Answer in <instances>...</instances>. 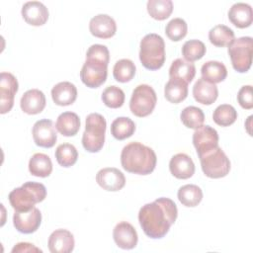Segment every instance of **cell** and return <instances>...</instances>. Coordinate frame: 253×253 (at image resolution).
Instances as JSON below:
<instances>
[{
    "instance_id": "9a60e30c",
    "label": "cell",
    "mask_w": 253,
    "mask_h": 253,
    "mask_svg": "<svg viewBox=\"0 0 253 253\" xmlns=\"http://www.w3.org/2000/svg\"><path fill=\"white\" fill-rule=\"evenodd\" d=\"M113 238L118 247L126 250L134 248L138 241L135 228L127 221H121L115 226Z\"/></svg>"
},
{
    "instance_id": "44dd1931",
    "label": "cell",
    "mask_w": 253,
    "mask_h": 253,
    "mask_svg": "<svg viewBox=\"0 0 253 253\" xmlns=\"http://www.w3.org/2000/svg\"><path fill=\"white\" fill-rule=\"evenodd\" d=\"M193 96L198 103L203 105H211L218 96V89L215 84L211 83L204 78L196 81L193 87Z\"/></svg>"
},
{
    "instance_id": "52a82bcc",
    "label": "cell",
    "mask_w": 253,
    "mask_h": 253,
    "mask_svg": "<svg viewBox=\"0 0 253 253\" xmlns=\"http://www.w3.org/2000/svg\"><path fill=\"white\" fill-rule=\"evenodd\" d=\"M204 174L212 179L222 178L230 171V161L224 151L217 145L198 154Z\"/></svg>"
},
{
    "instance_id": "2e32d148",
    "label": "cell",
    "mask_w": 253,
    "mask_h": 253,
    "mask_svg": "<svg viewBox=\"0 0 253 253\" xmlns=\"http://www.w3.org/2000/svg\"><path fill=\"white\" fill-rule=\"evenodd\" d=\"M90 33L99 39H110L117 32L115 20L107 14H98L89 22Z\"/></svg>"
},
{
    "instance_id": "f546056e",
    "label": "cell",
    "mask_w": 253,
    "mask_h": 253,
    "mask_svg": "<svg viewBox=\"0 0 253 253\" xmlns=\"http://www.w3.org/2000/svg\"><path fill=\"white\" fill-rule=\"evenodd\" d=\"M135 131L133 121L127 117H119L115 119L111 125L112 135L119 140L130 137Z\"/></svg>"
},
{
    "instance_id": "277c9868",
    "label": "cell",
    "mask_w": 253,
    "mask_h": 253,
    "mask_svg": "<svg viewBox=\"0 0 253 253\" xmlns=\"http://www.w3.org/2000/svg\"><path fill=\"white\" fill-rule=\"evenodd\" d=\"M46 197V189L43 184L38 182H26L21 187L14 189L9 194V202L17 211H29Z\"/></svg>"
},
{
    "instance_id": "5b68a950",
    "label": "cell",
    "mask_w": 253,
    "mask_h": 253,
    "mask_svg": "<svg viewBox=\"0 0 253 253\" xmlns=\"http://www.w3.org/2000/svg\"><path fill=\"white\" fill-rule=\"evenodd\" d=\"M139 60L149 70L161 68L165 62V42L161 36L151 33L140 41Z\"/></svg>"
},
{
    "instance_id": "7a4b0ae2",
    "label": "cell",
    "mask_w": 253,
    "mask_h": 253,
    "mask_svg": "<svg viewBox=\"0 0 253 253\" xmlns=\"http://www.w3.org/2000/svg\"><path fill=\"white\" fill-rule=\"evenodd\" d=\"M110 52L106 45L92 44L86 52V60L80 71L82 82L89 88H98L108 75Z\"/></svg>"
},
{
    "instance_id": "ab89813d",
    "label": "cell",
    "mask_w": 253,
    "mask_h": 253,
    "mask_svg": "<svg viewBox=\"0 0 253 253\" xmlns=\"http://www.w3.org/2000/svg\"><path fill=\"white\" fill-rule=\"evenodd\" d=\"M237 101L243 109L250 110L253 108V95L251 85H244L239 89L237 93Z\"/></svg>"
},
{
    "instance_id": "e575fe53",
    "label": "cell",
    "mask_w": 253,
    "mask_h": 253,
    "mask_svg": "<svg viewBox=\"0 0 253 253\" xmlns=\"http://www.w3.org/2000/svg\"><path fill=\"white\" fill-rule=\"evenodd\" d=\"M55 158L57 163L62 167H70L74 165L78 158L76 147L70 143H62L56 147Z\"/></svg>"
},
{
    "instance_id": "8fae6325",
    "label": "cell",
    "mask_w": 253,
    "mask_h": 253,
    "mask_svg": "<svg viewBox=\"0 0 253 253\" xmlns=\"http://www.w3.org/2000/svg\"><path fill=\"white\" fill-rule=\"evenodd\" d=\"M42 222V213L39 209L32 208L29 211H15L13 223L15 228L25 234H30L38 230Z\"/></svg>"
},
{
    "instance_id": "3957f363",
    "label": "cell",
    "mask_w": 253,
    "mask_h": 253,
    "mask_svg": "<svg viewBox=\"0 0 253 253\" xmlns=\"http://www.w3.org/2000/svg\"><path fill=\"white\" fill-rule=\"evenodd\" d=\"M157 162L154 150L140 142L132 141L126 144L121 153V163L123 168L133 174H150Z\"/></svg>"
},
{
    "instance_id": "ac0fdd59",
    "label": "cell",
    "mask_w": 253,
    "mask_h": 253,
    "mask_svg": "<svg viewBox=\"0 0 253 253\" xmlns=\"http://www.w3.org/2000/svg\"><path fill=\"white\" fill-rule=\"evenodd\" d=\"M48 249L51 253H69L73 251L75 241L67 229H56L48 237Z\"/></svg>"
},
{
    "instance_id": "ba28073f",
    "label": "cell",
    "mask_w": 253,
    "mask_h": 253,
    "mask_svg": "<svg viewBox=\"0 0 253 253\" xmlns=\"http://www.w3.org/2000/svg\"><path fill=\"white\" fill-rule=\"evenodd\" d=\"M253 41L251 37L234 39L228 45V54L234 70L244 73L249 70L252 63Z\"/></svg>"
},
{
    "instance_id": "60d3db41",
    "label": "cell",
    "mask_w": 253,
    "mask_h": 253,
    "mask_svg": "<svg viewBox=\"0 0 253 253\" xmlns=\"http://www.w3.org/2000/svg\"><path fill=\"white\" fill-rule=\"evenodd\" d=\"M12 252H42V249L36 247L34 244L32 243H28V242H20L17 243L13 249Z\"/></svg>"
},
{
    "instance_id": "484cf974",
    "label": "cell",
    "mask_w": 253,
    "mask_h": 253,
    "mask_svg": "<svg viewBox=\"0 0 253 253\" xmlns=\"http://www.w3.org/2000/svg\"><path fill=\"white\" fill-rule=\"evenodd\" d=\"M202 78L211 83H219L227 76V69L222 62L216 60H210L203 64L201 68Z\"/></svg>"
},
{
    "instance_id": "ffe728a7",
    "label": "cell",
    "mask_w": 253,
    "mask_h": 253,
    "mask_svg": "<svg viewBox=\"0 0 253 253\" xmlns=\"http://www.w3.org/2000/svg\"><path fill=\"white\" fill-rule=\"evenodd\" d=\"M45 96L39 89L26 91L20 101L21 109L28 115L40 114L45 107Z\"/></svg>"
},
{
    "instance_id": "74e56055",
    "label": "cell",
    "mask_w": 253,
    "mask_h": 253,
    "mask_svg": "<svg viewBox=\"0 0 253 253\" xmlns=\"http://www.w3.org/2000/svg\"><path fill=\"white\" fill-rule=\"evenodd\" d=\"M125 93L124 91L115 85L108 86L102 93L103 103L112 109H118L122 107L125 103Z\"/></svg>"
},
{
    "instance_id": "d590c367",
    "label": "cell",
    "mask_w": 253,
    "mask_h": 253,
    "mask_svg": "<svg viewBox=\"0 0 253 253\" xmlns=\"http://www.w3.org/2000/svg\"><path fill=\"white\" fill-rule=\"evenodd\" d=\"M237 119V112L231 105L222 104L215 108L212 114L213 122L220 126H228Z\"/></svg>"
},
{
    "instance_id": "30bf717a",
    "label": "cell",
    "mask_w": 253,
    "mask_h": 253,
    "mask_svg": "<svg viewBox=\"0 0 253 253\" xmlns=\"http://www.w3.org/2000/svg\"><path fill=\"white\" fill-rule=\"evenodd\" d=\"M18 80L9 72L0 74V113L6 114L14 105V98L18 91Z\"/></svg>"
},
{
    "instance_id": "6da1fadb",
    "label": "cell",
    "mask_w": 253,
    "mask_h": 253,
    "mask_svg": "<svg viewBox=\"0 0 253 253\" xmlns=\"http://www.w3.org/2000/svg\"><path fill=\"white\" fill-rule=\"evenodd\" d=\"M178 216L176 204L168 198H158L145 204L138 212V221L143 232L150 238L164 237Z\"/></svg>"
},
{
    "instance_id": "d6986e66",
    "label": "cell",
    "mask_w": 253,
    "mask_h": 253,
    "mask_svg": "<svg viewBox=\"0 0 253 253\" xmlns=\"http://www.w3.org/2000/svg\"><path fill=\"white\" fill-rule=\"evenodd\" d=\"M169 170L177 179H188L195 173V164L186 153H177L170 159Z\"/></svg>"
},
{
    "instance_id": "603a6c76",
    "label": "cell",
    "mask_w": 253,
    "mask_h": 253,
    "mask_svg": "<svg viewBox=\"0 0 253 253\" xmlns=\"http://www.w3.org/2000/svg\"><path fill=\"white\" fill-rule=\"evenodd\" d=\"M229 21L237 28L244 29L252 24V8L249 4L243 2L234 3L228 11Z\"/></svg>"
},
{
    "instance_id": "7402d4cb",
    "label": "cell",
    "mask_w": 253,
    "mask_h": 253,
    "mask_svg": "<svg viewBox=\"0 0 253 253\" xmlns=\"http://www.w3.org/2000/svg\"><path fill=\"white\" fill-rule=\"evenodd\" d=\"M51 98L58 106H69L73 104L77 98V88L71 82H59L52 87Z\"/></svg>"
},
{
    "instance_id": "1f68e13d",
    "label": "cell",
    "mask_w": 253,
    "mask_h": 253,
    "mask_svg": "<svg viewBox=\"0 0 253 253\" xmlns=\"http://www.w3.org/2000/svg\"><path fill=\"white\" fill-rule=\"evenodd\" d=\"M135 64L133 61L127 58L118 60L113 68L114 78L121 83H126L130 81L135 75Z\"/></svg>"
},
{
    "instance_id": "f1b7e54d",
    "label": "cell",
    "mask_w": 253,
    "mask_h": 253,
    "mask_svg": "<svg viewBox=\"0 0 253 253\" xmlns=\"http://www.w3.org/2000/svg\"><path fill=\"white\" fill-rule=\"evenodd\" d=\"M177 196L183 206L188 208H194L198 206L203 200V191L197 185L187 184L180 187Z\"/></svg>"
},
{
    "instance_id": "5bb4252c",
    "label": "cell",
    "mask_w": 253,
    "mask_h": 253,
    "mask_svg": "<svg viewBox=\"0 0 253 253\" xmlns=\"http://www.w3.org/2000/svg\"><path fill=\"white\" fill-rule=\"evenodd\" d=\"M193 144L201 154L218 145V133L211 126H202L193 133Z\"/></svg>"
},
{
    "instance_id": "e0dca14e",
    "label": "cell",
    "mask_w": 253,
    "mask_h": 253,
    "mask_svg": "<svg viewBox=\"0 0 253 253\" xmlns=\"http://www.w3.org/2000/svg\"><path fill=\"white\" fill-rule=\"evenodd\" d=\"M21 13L24 20L32 26H42L48 19V10L40 1L26 2Z\"/></svg>"
},
{
    "instance_id": "d6a6232c",
    "label": "cell",
    "mask_w": 253,
    "mask_h": 253,
    "mask_svg": "<svg viewBox=\"0 0 253 253\" xmlns=\"http://www.w3.org/2000/svg\"><path fill=\"white\" fill-rule=\"evenodd\" d=\"M147 12L155 20L162 21L167 19L173 11L171 0H149L147 2Z\"/></svg>"
},
{
    "instance_id": "cb8c5ba5",
    "label": "cell",
    "mask_w": 253,
    "mask_h": 253,
    "mask_svg": "<svg viewBox=\"0 0 253 253\" xmlns=\"http://www.w3.org/2000/svg\"><path fill=\"white\" fill-rule=\"evenodd\" d=\"M196 75V67L193 62L184 58L175 59L169 68L170 79H178L189 84Z\"/></svg>"
},
{
    "instance_id": "4dcf8cb0",
    "label": "cell",
    "mask_w": 253,
    "mask_h": 253,
    "mask_svg": "<svg viewBox=\"0 0 253 253\" xmlns=\"http://www.w3.org/2000/svg\"><path fill=\"white\" fill-rule=\"evenodd\" d=\"M209 40L215 46H228L234 40V32L225 25H216L210 30Z\"/></svg>"
},
{
    "instance_id": "4316f807",
    "label": "cell",
    "mask_w": 253,
    "mask_h": 253,
    "mask_svg": "<svg viewBox=\"0 0 253 253\" xmlns=\"http://www.w3.org/2000/svg\"><path fill=\"white\" fill-rule=\"evenodd\" d=\"M29 171L32 175L45 178L52 172V162L44 153H35L29 161Z\"/></svg>"
},
{
    "instance_id": "7c38bea8",
    "label": "cell",
    "mask_w": 253,
    "mask_h": 253,
    "mask_svg": "<svg viewBox=\"0 0 253 253\" xmlns=\"http://www.w3.org/2000/svg\"><path fill=\"white\" fill-rule=\"evenodd\" d=\"M32 133L35 143L41 147L50 148L57 140V134L53 123L47 119L36 122L33 126Z\"/></svg>"
},
{
    "instance_id": "836d02e7",
    "label": "cell",
    "mask_w": 253,
    "mask_h": 253,
    "mask_svg": "<svg viewBox=\"0 0 253 253\" xmlns=\"http://www.w3.org/2000/svg\"><path fill=\"white\" fill-rule=\"evenodd\" d=\"M180 118L185 126L194 129H197L200 126H202L205 122L204 112L202 111V109L195 106L186 107L181 112Z\"/></svg>"
},
{
    "instance_id": "8d00e7d4",
    "label": "cell",
    "mask_w": 253,
    "mask_h": 253,
    "mask_svg": "<svg viewBox=\"0 0 253 253\" xmlns=\"http://www.w3.org/2000/svg\"><path fill=\"white\" fill-rule=\"evenodd\" d=\"M207 48L203 42L199 40H190L185 42L182 46V54L184 59L190 62L201 59L206 54Z\"/></svg>"
},
{
    "instance_id": "f35d334b",
    "label": "cell",
    "mask_w": 253,
    "mask_h": 253,
    "mask_svg": "<svg viewBox=\"0 0 253 253\" xmlns=\"http://www.w3.org/2000/svg\"><path fill=\"white\" fill-rule=\"evenodd\" d=\"M188 26L182 18H174L168 22L165 28L166 36L173 42H179L186 37Z\"/></svg>"
},
{
    "instance_id": "9c48e42d",
    "label": "cell",
    "mask_w": 253,
    "mask_h": 253,
    "mask_svg": "<svg viewBox=\"0 0 253 253\" xmlns=\"http://www.w3.org/2000/svg\"><path fill=\"white\" fill-rule=\"evenodd\" d=\"M157 103V96L154 89L147 84H140L132 91L129 109L131 113L139 118L150 115Z\"/></svg>"
},
{
    "instance_id": "83f0119b",
    "label": "cell",
    "mask_w": 253,
    "mask_h": 253,
    "mask_svg": "<svg viewBox=\"0 0 253 253\" xmlns=\"http://www.w3.org/2000/svg\"><path fill=\"white\" fill-rule=\"evenodd\" d=\"M164 96L170 103H181L188 96V84L182 80L169 79L164 87Z\"/></svg>"
},
{
    "instance_id": "8992f818",
    "label": "cell",
    "mask_w": 253,
    "mask_h": 253,
    "mask_svg": "<svg viewBox=\"0 0 253 253\" xmlns=\"http://www.w3.org/2000/svg\"><path fill=\"white\" fill-rule=\"evenodd\" d=\"M107 123L98 113H91L85 122V130L82 135V145L88 152L95 153L103 148L105 142Z\"/></svg>"
},
{
    "instance_id": "4fadbf2b",
    "label": "cell",
    "mask_w": 253,
    "mask_h": 253,
    "mask_svg": "<svg viewBox=\"0 0 253 253\" xmlns=\"http://www.w3.org/2000/svg\"><path fill=\"white\" fill-rule=\"evenodd\" d=\"M96 181L104 190L116 192L124 188L126 184V177L118 168L107 167L98 171Z\"/></svg>"
},
{
    "instance_id": "d4e9b609",
    "label": "cell",
    "mask_w": 253,
    "mask_h": 253,
    "mask_svg": "<svg viewBox=\"0 0 253 253\" xmlns=\"http://www.w3.org/2000/svg\"><path fill=\"white\" fill-rule=\"evenodd\" d=\"M55 128L64 136H73L79 131L80 119L73 112H64L57 117Z\"/></svg>"
}]
</instances>
